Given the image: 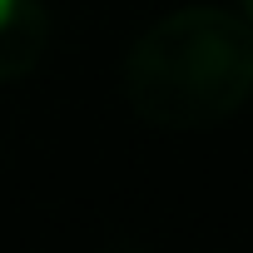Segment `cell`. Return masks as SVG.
I'll return each instance as SVG.
<instances>
[{
    "label": "cell",
    "mask_w": 253,
    "mask_h": 253,
    "mask_svg": "<svg viewBox=\"0 0 253 253\" xmlns=\"http://www.w3.org/2000/svg\"><path fill=\"white\" fill-rule=\"evenodd\" d=\"M50 50V15L40 0H0V80H25Z\"/></svg>",
    "instance_id": "obj_2"
},
{
    "label": "cell",
    "mask_w": 253,
    "mask_h": 253,
    "mask_svg": "<svg viewBox=\"0 0 253 253\" xmlns=\"http://www.w3.org/2000/svg\"><path fill=\"white\" fill-rule=\"evenodd\" d=\"M129 109L169 134H199L253 99V25L223 5H184L154 20L124 60Z\"/></svg>",
    "instance_id": "obj_1"
},
{
    "label": "cell",
    "mask_w": 253,
    "mask_h": 253,
    "mask_svg": "<svg viewBox=\"0 0 253 253\" xmlns=\"http://www.w3.org/2000/svg\"><path fill=\"white\" fill-rule=\"evenodd\" d=\"M238 15H243V20L253 25V0H238Z\"/></svg>",
    "instance_id": "obj_3"
}]
</instances>
